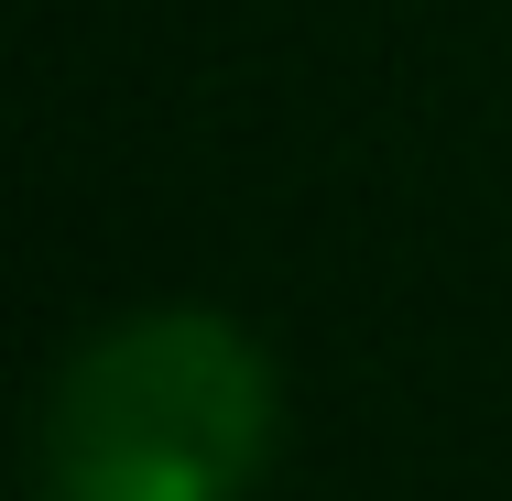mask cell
<instances>
[{
  "label": "cell",
  "mask_w": 512,
  "mask_h": 501,
  "mask_svg": "<svg viewBox=\"0 0 512 501\" xmlns=\"http://www.w3.org/2000/svg\"><path fill=\"white\" fill-rule=\"evenodd\" d=\"M273 436L262 349L207 305H142L55 393V501H240Z\"/></svg>",
  "instance_id": "6da1fadb"
}]
</instances>
